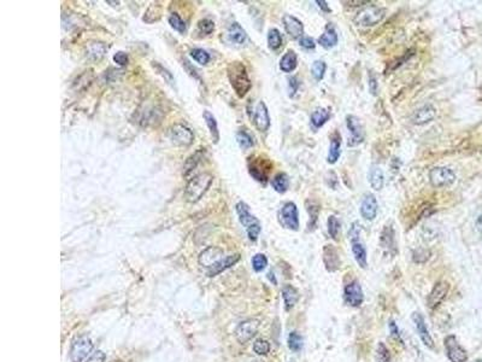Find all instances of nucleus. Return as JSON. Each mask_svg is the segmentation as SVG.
<instances>
[{"instance_id":"54","label":"nucleus","mask_w":482,"mask_h":362,"mask_svg":"<svg viewBox=\"0 0 482 362\" xmlns=\"http://www.w3.org/2000/svg\"><path fill=\"white\" fill-rule=\"evenodd\" d=\"M378 88H379L378 80H376V76L373 74V71H372V72H370V76H369V89H370V92H372L373 95L375 96L376 93H378Z\"/></svg>"},{"instance_id":"18","label":"nucleus","mask_w":482,"mask_h":362,"mask_svg":"<svg viewBox=\"0 0 482 362\" xmlns=\"http://www.w3.org/2000/svg\"><path fill=\"white\" fill-rule=\"evenodd\" d=\"M282 22L285 30L292 39L297 40V39L303 38L304 26L301 21L298 20L297 17L292 16V15H285L282 18Z\"/></svg>"},{"instance_id":"27","label":"nucleus","mask_w":482,"mask_h":362,"mask_svg":"<svg viewBox=\"0 0 482 362\" xmlns=\"http://www.w3.org/2000/svg\"><path fill=\"white\" fill-rule=\"evenodd\" d=\"M282 298H283V303H285V309L291 310L297 302L299 301V292L297 291V289H294L292 285H285L282 288Z\"/></svg>"},{"instance_id":"37","label":"nucleus","mask_w":482,"mask_h":362,"mask_svg":"<svg viewBox=\"0 0 482 362\" xmlns=\"http://www.w3.org/2000/svg\"><path fill=\"white\" fill-rule=\"evenodd\" d=\"M340 231H341V223L337 220L336 216L331 215L328 219V233L334 240L339 239Z\"/></svg>"},{"instance_id":"22","label":"nucleus","mask_w":482,"mask_h":362,"mask_svg":"<svg viewBox=\"0 0 482 362\" xmlns=\"http://www.w3.org/2000/svg\"><path fill=\"white\" fill-rule=\"evenodd\" d=\"M240 257H241L240 253H234V255L225 256L224 258H221L215 265H213V267L210 268L209 272H207V276L209 277L218 276V274H221L222 272H224L225 269H228V268H230L231 265H234L236 262H239Z\"/></svg>"},{"instance_id":"47","label":"nucleus","mask_w":482,"mask_h":362,"mask_svg":"<svg viewBox=\"0 0 482 362\" xmlns=\"http://www.w3.org/2000/svg\"><path fill=\"white\" fill-rule=\"evenodd\" d=\"M307 211H309V214H310V225H309V227L311 228V226L313 227V226H315L316 221H317L318 213H319V207H318L317 204L312 203V202H311V205H307Z\"/></svg>"},{"instance_id":"55","label":"nucleus","mask_w":482,"mask_h":362,"mask_svg":"<svg viewBox=\"0 0 482 362\" xmlns=\"http://www.w3.org/2000/svg\"><path fill=\"white\" fill-rule=\"evenodd\" d=\"M388 327H390V332H391L392 337H394V338H396L397 340H399L400 343H403L402 338H400L399 328H398V326L396 325V322H394V321H391V322H390V325H388Z\"/></svg>"},{"instance_id":"56","label":"nucleus","mask_w":482,"mask_h":362,"mask_svg":"<svg viewBox=\"0 0 482 362\" xmlns=\"http://www.w3.org/2000/svg\"><path fill=\"white\" fill-rule=\"evenodd\" d=\"M316 4H317L318 8L321 9V10H323L324 12H330L331 11L329 6H328L327 2H323V0H317V2H316Z\"/></svg>"},{"instance_id":"39","label":"nucleus","mask_w":482,"mask_h":362,"mask_svg":"<svg viewBox=\"0 0 482 362\" xmlns=\"http://www.w3.org/2000/svg\"><path fill=\"white\" fill-rule=\"evenodd\" d=\"M327 64L324 60H315L311 65V75L316 81H321L324 77Z\"/></svg>"},{"instance_id":"9","label":"nucleus","mask_w":482,"mask_h":362,"mask_svg":"<svg viewBox=\"0 0 482 362\" xmlns=\"http://www.w3.org/2000/svg\"><path fill=\"white\" fill-rule=\"evenodd\" d=\"M280 219L286 228L292 229V231L299 229V214H298L297 205L293 202H287L283 205L281 211H280Z\"/></svg>"},{"instance_id":"23","label":"nucleus","mask_w":482,"mask_h":362,"mask_svg":"<svg viewBox=\"0 0 482 362\" xmlns=\"http://www.w3.org/2000/svg\"><path fill=\"white\" fill-rule=\"evenodd\" d=\"M337 41H339V38H337L335 28H334L331 24H328V26L325 27L323 34L318 38V44L323 48H325V50H329V48L336 46Z\"/></svg>"},{"instance_id":"34","label":"nucleus","mask_w":482,"mask_h":362,"mask_svg":"<svg viewBox=\"0 0 482 362\" xmlns=\"http://www.w3.org/2000/svg\"><path fill=\"white\" fill-rule=\"evenodd\" d=\"M236 141L241 149L244 150L250 149V147H252L253 145H255V139H253L252 135L247 131H245V129H241V131L236 133Z\"/></svg>"},{"instance_id":"21","label":"nucleus","mask_w":482,"mask_h":362,"mask_svg":"<svg viewBox=\"0 0 482 362\" xmlns=\"http://www.w3.org/2000/svg\"><path fill=\"white\" fill-rule=\"evenodd\" d=\"M323 263L328 272H335L340 268V256L337 250L333 245H324L323 247Z\"/></svg>"},{"instance_id":"46","label":"nucleus","mask_w":482,"mask_h":362,"mask_svg":"<svg viewBox=\"0 0 482 362\" xmlns=\"http://www.w3.org/2000/svg\"><path fill=\"white\" fill-rule=\"evenodd\" d=\"M378 362H391L390 350L384 343H379L378 345Z\"/></svg>"},{"instance_id":"35","label":"nucleus","mask_w":482,"mask_h":362,"mask_svg":"<svg viewBox=\"0 0 482 362\" xmlns=\"http://www.w3.org/2000/svg\"><path fill=\"white\" fill-rule=\"evenodd\" d=\"M282 35L279 30L275 28L269 30V33H268V46H269L270 50H279L282 46Z\"/></svg>"},{"instance_id":"51","label":"nucleus","mask_w":482,"mask_h":362,"mask_svg":"<svg viewBox=\"0 0 482 362\" xmlns=\"http://www.w3.org/2000/svg\"><path fill=\"white\" fill-rule=\"evenodd\" d=\"M288 81H289V83H288V86H289V97H294L295 92H297L298 88H299L300 82H299V80H298L297 76H292L291 78H289Z\"/></svg>"},{"instance_id":"29","label":"nucleus","mask_w":482,"mask_h":362,"mask_svg":"<svg viewBox=\"0 0 482 362\" xmlns=\"http://www.w3.org/2000/svg\"><path fill=\"white\" fill-rule=\"evenodd\" d=\"M330 119V109L328 108H319L316 109L311 114V125L315 129L321 128L322 126L325 125L328 120Z\"/></svg>"},{"instance_id":"2","label":"nucleus","mask_w":482,"mask_h":362,"mask_svg":"<svg viewBox=\"0 0 482 362\" xmlns=\"http://www.w3.org/2000/svg\"><path fill=\"white\" fill-rule=\"evenodd\" d=\"M213 181V176L209 173L199 174L187 184L185 190V197L189 203H195L206 193Z\"/></svg>"},{"instance_id":"10","label":"nucleus","mask_w":482,"mask_h":362,"mask_svg":"<svg viewBox=\"0 0 482 362\" xmlns=\"http://www.w3.org/2000/svg\"><path fill=\"white\" fill-rule=\"evenodd\" d=\"M346 126H347L348 132L351 133V138H348L347 145L348 146H355L363 143L364 138H366V132H364V127L362 125L360 120L354 115H348L346 117Z\"/></svg>"},{"instance_id":"26","label":"nucleus","mask_w":482,"mask_h":362,"mask_svg":"<svg viewBox=\"0 0 482 362\" xmlns=\"http://www.w3.org/2000/svg\"><path fill=\"white\" fill-rule=\"evenodd\" d=\"M352 244V252H353L354 259L359 267L366 269L368 267V256H367V249L366 246L363 245V243L359 239H353L351 240Z\"/></svg>"},{"instance_id":"24","label":"nucleus","mask_w":482,"mask_h":362,"mask_svg":"<svg viewBox=\"0 0 482 362\" xmlns=\"http://www.w3.org/2000/svg\"><path fill=\"white\" fill-rule=\"evenodd\" d=\"M340 155H341V135L337 132H334L330 137V146L327 162L330 163V164H334L339 159Z\"/></svg>"},{"instance_id":"38","label":"nucleus","mask_w":482,"mask_h":362,"mask_svg":"<svg viewBox=\"0 0 482 362\" xmlns=\"http://www.w3.org/2000/svg\"><path fill=\"white\" fill-rule=\"evenodd\" d=\"M288 348L294 352H299L303 349V337L298 332H291L288 336Z\"/></svg>"},{"instance_id":"7","label":"nucleus","mask_w":482,"mask_h":362,"mask_svg":"<svg viewBox=\"0 0 482 362\" xmlns=\"http://www.w3.org/2000/svg\"><path fill=\"white\" fill-rule=\"evenodd\" d=\"M429 181L434 187L450 186L456 181V174L447 167H434L429 171Z\"/></svg>"},{"instance_id":"3","label":"nucleus","mask_w":482,"mask_h":362,"mask_svg":"<svg viewBox=\"0 0 482 362\" xmlns=\"http://www.w3.org/2000/svg\"><path fill=\"white\" fill-rule=\"evenodd\" d=\"M235 209H236L241 225L246 228L249 239L251 241L257 240L258 235L262 231V226L257 217L251 214L249 205L245 202H237L236 205H235Z\"/></svg>"},{"instance_id":"43","label":"nucleus","mask_w":482,"mask_h":362,"mask_svg":"<svg viewBox=\"0 0 482 362\" xmlns=\"http://www.w3.org/2000/svg\"><path fill=\"white\" fill-rule=\"evenodd\" d=\"M267 265H268V258L267 256L263 255V253H257V255L253 256L252 258L253 270L259 273V272L264 270Z\"/></svg>"},{"instance_id":"30","label":"nucleus","mask_w":482,"mask_h":362,"mask_svg":"<svg viewBox=\"0 0 482 362\" xmlns=\"http://www.w3.org/2000/svg\"><path fill=\"white\" fill-rule=\"evenodd\" d=\"M298 58L294 51H287L280 60V69L283 72H292L297 68Z\"/></svg>"},{"instance_id":"19","label":"nucleus","mask_w":482,"mask_h":362,"mask_svg":"<svg viewBox=\"0 0 482 362\" xmlns=\"http://www.w3.org/2000/svg\"><path fill=\"white\" fill-rule=\"evenodd\" d=\"M222 255L223 251L219 247L209 246L199 255V263L203 265V267L211 268L222 258Z\"/></svg>"},{"instance_id":"14","label":"nucleus","mask_w":482,"mask_h":362,"mask_svg":"<svg viewBox=\"0 0 482 362\" xmlns=\"http://www.w3.org/2000/svg\"><path fill=\"white\" fill-rule=\"evenodd\" d=\"M252 122L259 132H267L270 127V116L264 102H259L253 111Z\"/></svg>"},{"instance_id":"45","label":"nucleus","mask_w":482,"mask_h":362,"mask_svg":"<svg viewBox=\"0 0 482 362\" xmlns=\"http://www.w3.org/2000/svg\"><path fill=\"white\" fill-rule=\"evenodd\" d=\"M198 28L200 30V33H203L204 35H210L211 33L215 30V23H213L211 20L204 18V20L199 21L198 22Z\"/></svg>"},{"instance_id":"6","label":"nucleus","mask_w":482,"mask_h":362,"mask_svg":"<svg viewBox=\"0 0 482 362\" xmlns=\"http://www.w3.org/2000/svg\"><path fill=\"white\" fill-rule=\"evenodd\" d=\"M168 137L171 143L177 145V146H188L194 140V134L191 129L188 127L180 125V123L171 126L168 129Z\"/></svg>"},{"instance_id":"49","label":"nucleus","mask_w":482,"mask_h":362,"mask_svg":"<svg viewBox=\"0 0 482 362\" xmlns=\"http://www.w3.org/2000/svg\"><path fill=\"white\" fill-rule=\"evenodd\" d=\"M360 225L357 221L353 222L351 225V228L348 231V238L351 240L353 239H359V234H360Z\"/></svg>"},{"instance_id":"5","label":"nucleus","mask_w":482,"mask_h":362,"mask_svg":"<svg viewBox=\"0 0 482 362\" xmlns=\"http://www.w3.org/2000/svg\"><path fill=\"white\" fill-rule=\"evenodd\" d=\"M271 169H273V164H271L269 159L259 156L251 157L249 159V173L258 183H268Z\"/></svg>"},{"instance_id":"52","label":"nucleus","mask_w":482,"mask_h":362,"mask_svg":"<svg viewBox=\"0 0 482 362\" xmlns=\"http://www.w3.org/2000/svg\"><path fill=\"white\" fill-rule=\"evenodd\" d=\"M299 45L301 47L306 48V50H313L316 47L315 41L311 38H307V36H303V38L299 39Z\"/></svg>"},{"instance_id":"28","label":"nucleus","mask_w":482,"mask_h":362,"mask_svg":"<svg viewBox=\"0 0 482 362\" xmlns=\"http://www.w3.org/2000/svg\"><path fill=\"white\" fill-rule=\"evenodd\" d=\"M228 38L229 40L236 45H243L244 42L246 41L247 39V34L245 32V29L240 26L239 23L234 22L229 26L228 28Z\"/></svg>"},{"instance_id":"13","label":"nucleus","mask_w":482,"mask_h":362,"mask_svg":"<svg viewBox=\"0 0 482 362\" xmlns=\"http://www.w3.org/2000/svg\"><path fill=\"white\" fill-rule=\"evenodd\" d=\"M343 297H345L346 303H347L348 306L353 308L360 307L364 301V294L360 284L358 283L357 280L348 283L347 285L345 286V290H343Z\"/></svg>"},{"instance_id":"15","label":"nucleus","mask_w":482,"mask_h":362,"mask_svg":"<svg viewBox=\"0 0 482 362\" xmlns=\"http://www.w3.org/2000/svg\"><path fill=\"white\" fill-rule=\"evenodd\" d=\"M448 289V284L446 282H439L434 285V288L432 291H430L429 296L427 298V304L429 307V309H435L440 306L442 301L445 300L446 295H447Z\"/></svg>"},{"instance_id":"8","label":"nucleus","mask_w":482,"mask_h":362,"mask_svg":"<svg viewBox=\"0 0 482 362\" xmlns=\"http://www.w3.org/2000/svg\"><path fill=\"white\" fill-rule=\"evenodd\" d=\"M93 350V343L89 338L78 337L71 344L70 360L71 362H82Z\"/></svg>"},{"instance_id":"32","label":"nucleus","mask_w":482,"mask_h":362,"mask_svg":"<svg viewBox=\"0 0 482 362\" xmlns=\"http://www.w3.org/2000/svg\"><path fill=\"white\" fill-rule=\"evenodd\" d=\"M381 244L384 247H387L388 251L393 249L396 252V239H394V231L392 226H385L381 235Z\"/></svg>"},{"instance_id":"50","label":"nucleus","mask_w":482,"mask_h":362,"mask_svg":"<svg viewBox=\"0 0 482 362\" xmlns=\"http://www.w3.org/2000/svg\"><path fill=\"white\" fill-rule=\"evenodd\" d=\"M113 60H114V63H117V64H118V65L125 66V65L128 64L129 57H128V54H127V53L122 52V51H119V52H117V53L113 56Z\"/></svg>"},{"instance_id":"36","label":"nucleus","mask_w":482,"mask_h":362,"mask_svg":"<svg viewBox=\"0 0 482 362\" xmlns=\"http://www.w3.org/2000/svg\"><path fill=\"white\" fill-rule=\"evenodd\" d=\"M105 51H106V47H105L104 44H101V42H94V44L89 45L87 54H88L90 59L99 60L102 58V56L105 54Z\"/></svg>"},{"instance_id":"1","label":"nucleus","mask_w":482,"mask_h":362,"mask_svg":"<svg viewBox=\"0 0 482 362\" xmlns=\"http://www.w3.org/2000/svg\"><path fill=\"white\" fill-rule=\"evenodd\" d=\"M227 74L229 82H230L237 97H240V98L245 97L249 93V90L251 89L252 83L244 63L239 62V60L231 62L227 68Z\"/></svg>"},{"instance_id":"33","label":"nucleus","mask_w":482,"mask_h":362,"mask_svg":"<svg viewBox=\"0 0 482 362\" xmlns=\"http://www.w3.org/2000/svg\"><path fill=\"white\" fill-rule=\"evenodd\" d=\"M271 186L279 193H285L289 187V179L285 173H279L271 180Z\"/></svg>"},{"instance_id":"25","label":"nucleus","mask_w":482,"mask_h":362,"mask_svg":"<svg viewBox=\"0 0 482 362\" xmlns=\"http://www.w3.org/2000/svg\"><path fill=\"white\" fill-rule=\"evenodd\" d=\"M368 181H369L372 189L375 190V191L382 190L385 184V176L382 169L378 167V165H372L369 169V173H368Z\"/></svg>"},{"instance_id":"4","label":"nucleus","mask_w":482,"mask_h":362,"mask_svg":"<svg viewBox=\"0 0 482 362\" xmlns=\"http://www.w3.org/2000/svg\"><path fill=\"white\" fill-rule=\"evenodd\" d=\"M386 16L385 9L380 8L376 5H369L367 8L362 9L354 17V23L362 27H373L376 26L384 20Z\"/></svg>"},{"instance_id":"48","label":"nucleus","mask_w":482,"mask_h":362,"mask_svg":"<svg viewBox=\"0 0 482 362\" xmlns=\"http://www.w3.org/2000/svg\"><path fill=\"white\" fill-rule=\"evenodd\" d=\"M153 66H155V68L157 69V71H158V74H161L163 77L165 78V81H167L168 83H170V84H173L175 82V78L173 76V74H171L170 71L167 70V69L165 68H163V66L161 64H158V63H155V64H153Z\"/></svg>"},{"instance_id":"41","label":"nucleus","mask_w":482,"mask_h":362,"mask_svg":"<svg viewBox=\"0 0 482 362\" xmlns=\"http://www.w3.org/2000/svg\"><path fill=\"white\" fill-rule=\"evenodd\" d=\"M169 24L171 26V28L176 30V32L181 33V34H183V33L187 30L185 21H183L177 14H171V16L169 17Z\"/></svg>"},{"instance_id":"44","label":"nucleus","mask_w":482,"mask_h":362,"mask_svg":"<svg viewBox=\"0 0 482 362\" xmlns=\"http://www.w3.org/2000/svg\"><path fill=\"white\" fill-rule=\"evenodd\" d=\"M253 351L261 356L268 355L270 351V343L265 339H257L253 343Z\"/></svg>"},{"instance_id":"53","label":"nucleus","mask_w":482,"mask_h":362,"mask_svg":"<svg viewBox=\"0 0 482 362\" xmlns=\"http://www.w3.org/2000/svg\"><path fill=\"white\" fill-rule=\"evenodd\" d=\"M105 358H106L105 352H102L101 350H96L94 354L89 356V358L86 362H104Z\"/></svg>"},{"instance_id":"11","label":"nucleus","mask_w":482,"mask_h":362,"mask_svg":"<svg viewBox=\"0 0 482 362\" xmlns=\"http://www.w3.org/2000/svg\"><path fill=\"white\" fill-rule=\"evenodd\" d=\"M259 321L256 319H249L243 321L235 330V338L240 344H245L257 334Z\"/></svg>"},{"instance_id":"17","label":"nucleus","mask_w":482,"mask_h":362,"mask_svg":"<svg viewBox=\"0 0 482 362\" xmlns=\"http://www.w3.org/2000/svg\"><path fill=\"white\" fill-rule=\"evenodd\" d=\"M412 320H414L416 330H417V333L421 338L422 343H423L427 348L434 349V340L432 336H430L429 330H428L423 316H422L420 313H414L412 314Z\"/></svg>"},{"instance_id":"57","label":"nucleus","mask_w":482,"mask_h":362,"mask_svg":"<svg viewBox=\"0 0 482 362\" xmlns=\"http://www.w3.org/2000/svg\"><path fill=\"white\" fill-rule=\"evenodd\" d=\"M477 228L482 232V216H480V219H478L477 221Z\"/></svg>"},{"instance_id":"58","label":"nucleus","mask_w":482,"mask_h":362,"mask_svg":"<svg viewBox=\"0 0 482 362\" xmlns=\"http://www.w3.org/2000/svg\"><path fill=\"white\" fill-rule=\"evenodd\" d=\"M472 362H482V360L480 358V360H475V361H472Z\"/></svg>"},{"instance_id":"20","label":"nucleus","mask_w":482,"mask_h":362,"mask_svg":"<svg viewBox=\"0 0 482 362\" xmlns=\"http://www.w3.org/2000/svg\"><path fill=\"white\" fill-rule=\"evenodd\" d=\"M436 116V110L433 105L427 104L417 109L411 116V121L415 125H426V123L432 122Z\"/></svg>"},{"instance_id":"42","label":"nucleus","mask_w":482,"mask_h":362,"mask_svg":"<svg viewBox=\"0 0 482 362\" xmlns=\"http://www.w3.org/2000/svg\"><path fill=\"white\" fill-rule=\"evenodd\" d=\"M191 57L195 60V62L201 65L207 64L210 60V54L205 50H203V48H194V50H192Z\"/></svg>"},{"instance_id":"12","label":"nucleus","mask_w":482,"mask_h":362,"mask_svg":"<svg viewBox=\"0 0 482 362\" xmlns=\"http://www.w3.org/2000/svg\"><path fill=\"white\" fill-rule=\"evenodd\" d=\"M445 349L446 355L451 362H465L468 360L466 351L458 343L457 338L452 334L445 338Z\"/></svg>"},{"instance_id":"40","label":"nucleus","mask_w":482,"mask_h":362,"mask_svg":"<svg viewBox=\"0 0 482 362\" xmlns=\"http://www.w3.org/2000/svg\"><path fill=\"white\" fill-rule=\"evenodd\" d=\"M204 152H205V151L203 149H200L199 151H197V152L193 153L191 157H188V158H187V161L185 163V170H186L185 174L186 175L188 174L189 171H192L195 167H197L198 163L200 162L201 158H203Z\"/></svg>"},{"instance_id":"16","label":"nucleus","mask_w":482,"mask_h":362,"mask_svg":"<svg viewBox=\"0 0 482 362\" xmlns=\"http://www.w3.org/2000/svg\"><path fill=\"white\" fill-rule=\"evenodd\" d=\"M378 210H379V203L378 199L372 193L367 195L366 197L363 198L360 204V215L364 220L367 221H373L375 219L376 215H378Z\"/></svg>"},{"instance_id":"59","label":"nucleus","mask_w":482,"mask_h":362,"mask_svg":"<svg viewBox=\"0 0 482 362\" xmlns=\"http://www.w3.org/2000/svg\"><path fill=\"white\" fill-rule=\"evenodd\" d=\"M251 362H262V361H259V360H253V361H251Z\"/></svg>"},{"instance_id":"31","label":"nucleus","mask_w":482,"mask_h":362,"mask_svg":"<svg viewBox=\"0 0 482 362\" xmlns=\"http://www.w3.org/2000/svg\"><path fill=\"white\" fill-rule=\"evenodd\" d=\"M203 117H204L205 122H206L207 128H209L211 138H212L213 143L217 144L219 140V132H218V126H217V121L215 119V116H213V115L211 114L210 111L205 110L204 114H203Z\"/></svg>"}]
</instances>
